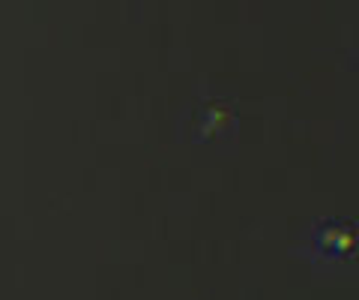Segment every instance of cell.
Returning a JSON list of instances; mask_svg holds the SVG:
<instances>
[]
</instances>
